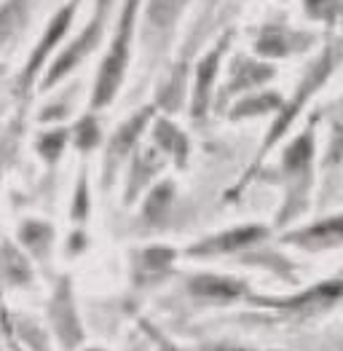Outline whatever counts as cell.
Listing matches in <instances>:
<instances>
[{
  "mask_svg": "<svg viewBox=\"0 0 343 351\" xmlns=\"http://www.w3.org/2000/svg\"><path fill=\"white\" fill-rule=\"evenodd\" d=\"M64 143H67V132L57 129V132H49L38 140V150H40V156H46V161H57Z\"/></svg>",
  "mask_w": 343,
  "mask_h": 351,
  "instance_id": "15",
  "label": "cell"
},
{
  "mask_svg": "<svg viewBox=\"0 0 343 351\" xmlns=\"http://www.w3.org/2000/svg\"><path fill=\"white\" fill-rule=\"evenodd\" d=\"M215 351H247V349H233V346H217Z\"/></svg>",
  "mask_w": 343,
  "mask_h": 351,
  "instance_id": "18",
  "label": "cell"
},
{
  "mask_svg": "<svg viewBox=\"0 0 343 351\" xmlns=\"http://www.w3.org/2000/svg\"><path fill=\"white\" fill-rule=\"evenodd\" d=\"M185 3L188 0H147V25H153V29H167Z\"/></svg>",
  "mask_w": 343,
  "mask_h": 351,
  "instance_id": "11",
  "label": "cell"
},
{
  "mask_svg": "<svg viewBox=\"0 0 343 351\" xmlns=\"http://www.w3.org/2000/svg\"><path fill=\"white\" fill-rule=\"evenodd\" d=\"M289 241L303 244L309 250H319V247H335L343 241V215L330 217L319 226H311L306 231H298L295 236H289Z\"/></svg>",
  "mask_w": 343,
  "mask_h": 351,
  "instance_id": "5",
  "label": "cell"
},
{
  "mask_svg": "<svg viewBox=\"0 0 343 351\" xmlns=\"http://www.w3.org/2000/svg\"><path fill=\"white\" fill-rule=\"evenodd\" d=\"M244 293V282H236V279H223V276H212V274H204L191 279V295H199L206 300H233V298H241Z\"/></svg>",
  "mask_w": 343,
  "mask_h": 351,
  "instance_id": "6",
  "label": "cell"
},
{
  "mask_svg": "<svg viewBox=\"0 0 343 351\" xmlns=\"http://www.w3.org/2000/svg\"><path fill=\"white\" fill-rule=\"evenodd\" d=\"M3 271H5V276L11 279V282H29V268L25 263V258L14 250V247H3Z\"/></svg>",
  "mask_w": 343,
  "mask_h": 351,
  "instance_id": "14",
  "label": "cell"
},
{
  "mask_svg": "<svg viewBox=\"0 0 343 351\" xmlns=\"http://www.w3.org/2000/svg\"><path fill=\"white\" fill-rule=\"evenodd\" d=\"M97 140H99V129H97L94 118H84L78 123V129H75V143H78V147L81 150H91V147L97 145Z\"/></svg>",
  "mask_w": 343,
  "mask_h": 351,
  "instance_id": "16",
  "label": "cell"
},
{
  "mask_svg": "<svg viewBox=\"0 0 343 351\" xmlns=\"http://www.w3.org/2000/svg\"><path fill=\"white\" fill-rule=\"evenodd\" d=\"M137 14V0H126L121 25H118V35H115L110 54L105 57L102 67H99V78H97V94H94V108L108 105L115 97V88L123 78L126 70V59H129V40H132V22Z\"/></svg>",
  "mask_w": 343,
  "mask_h": 351,
  "instance_id": "1",
  "label": "cell"
},
{
  "mask_svg": "<svg viewBox=\"0 0 343 351\" xmlns=\"http://www.w3.org/2000/svg\"><path fill=\"white\" fill-rule=\"evenodd\" d=\"M161 351H174V349H169V346H167V349H161Z\"/></svg>",
  "mask_w": 343,
  "mask_h": 351,
  "instance_id": "19",
  "label": "cell"
},
{
  "mask_svg": "<svg viewBox=\"0 0 343 351\" xmlns=\"http://www.w3.org/2000/svg\"><path fill=\"white\" fill-rule=\"evenodd\" d=\"M84 215H88V196L84 193V182H81L78 199H75V217H84Z\"/></svg>",
  "mask_w": 343,
  "mask_h": 351,
  "instance_id": "17",
  "label": "cell"
},
{
  "mask_svg": "<svg viewBox=\"0 0 343 351\" xmlns=\"http://www.w3.org/2000/svg\"><path fill=\"white\" fill-rule=\"evenodd\" d=\"M309 43L311 38L309 35H303V38H298V35H289L285 32V27H268L263 32V38L257 40V51L260 54H271V57H276V54H287L289 49H295V43Z\"/></svg>",
  "mask_w": 343,
  "mask_h": 351,
  "instance_id": "9",
  "label": "cell"
},
{
  "mask_svg": "<svg viewBox=\"0 0 343 351\" xmlns=\"http://www.w3.org/2000/svg\"><path fill=\"white\" fill-rule=\"evenodd\" d=\"M223 46H226V40L217 46V51H212V54H206V57L201 59L199 70H196V94H193V113L201 116L204 113V108H206V99H209V88H212V81H215V70H217V62H220V54H223Z\"/></svg>",
  "mask_w": 343,
  "mask_h": 351,
  "instance_id": "8",
  "label": "cell"
},
{
  "mask_svg": "<svg viewBox=\"0 0 343 351\" xmlns=\"http://www.w3.org/2000/svg\"><path fill=\"white\" fill-rule=\"evenodd\" d=\"M263 236H265V228H260V226H244V228L220 234V236H215V239H206L196 250H191V255H215V252L220 255V252H233V250H241V247L255 244L257 239H263Z\"/></svg>",
  "mask_w": 343,
  "mask_h": 351,
  "instance_id": "3",
  "label": "cell"
},
{
  "mask_svg": "<svg viewBox=\"0 0 343 351\" xmlns=\"http://www.w3.org/2000/svg\"><path fill=\"white\" fill-rule=\"evenodd\" d=\"M105 0H99V8H97V16L91 19V25L81 32V38L70 46V49H64V54L54 62V67H51V73H49V78H46V86H51V84H57L59 78L64 75V73H70V67L78 62V59L88 54L94 46H97V40H99V35H102V25H105Z\"/></svg>",
  "mask_w": 343,
  "mask_h": 351,
  "instance_id": "2",
  "label": "cell"
},
{
  "mask_svg": "<svg viewBox=\"0 0 343 351\" xmlns=\"http://www.w3.org/2000/svg\"><path fill=\"white\" fill-rule=\"evenodd\" d=\"M150 108H145V110H140L137 116L132 118V121H126L118 132L113 134V140H110V147H108V161H105V177L113 175L115 164L129 153V147L134 145V140H137V134L143 132V126L147 123V118H150Z\"/></svg>",
  "mask_w": 343,
  "mask_h": 351,
  "instance_id": "4",
  "label": "cell"
},
{
  "mask_svg": "<svg viewBox=\"0 0 343 351\" xmlns=\"http://www.w3.org/2000/svg\"><path fill=\"white\" fill-rule=\"evenodd\" d=\"M19 236H22V241L27 244L29 250H35L38 255H43L46 247H49V239H51V228L32 220V223H25V228L19 231Z\"/></svg>",
  "mask_w": 343,
  "mask_h": 351,
  "instance_id": "13",
  "label": "cell"
},
{
  "mask_svg": "<svg viewBox=\"0 0 343 351\" xmlns=\"http://www.w3.org/2000/svg\"><path fill=\"white\" fill-rule=\"evenodd\" d=\"M29 8V0H8L0 8V46L25 25V14Z\"/></svg>",
  "mask_w": 343,
  "mask_h": 351,
  "instance_id": "10",
  "label": "cell"
},
{
  "mask_svg": "<svg viewBox=\"0 0 343 351\" xmlns=\"http://www.w3.org/2000/svg\"><path fill=\"white\" fill-rule=\"evenodd\" d=\"M73 14H75V5H67L64 11H59L57 16H54V22L49 25V32H46V38L38 43V49H35V54H32V59H29L27 64V81L32 78V73L38 70V64L43 62V57L51 51V46L57 43L59 38L67 32V27H70V19H73Z\"/></svg>",
  "mask_w": 343,
  "mask_h": 351,
  "instance_id": "7",
  "label": "cell"
},
{
  "mask_svg": "<svg viewBox=\"0 0 343 351\" xmlns=\"http://www.w3.org/2000/svg\"><path fill=\"white\" fill-rule=\"evenodd\" d=\"M156 143L164 145V150L174 153L180 161H182V156H185V150H188L185 137L180 134V129L172 126L169 121H158V123H156Z\"/></svg>",
  "mask_w": 343,
  "mask_h": 351,
  "instance_id": "12",
  "label": "cell"
}]
</instances>
